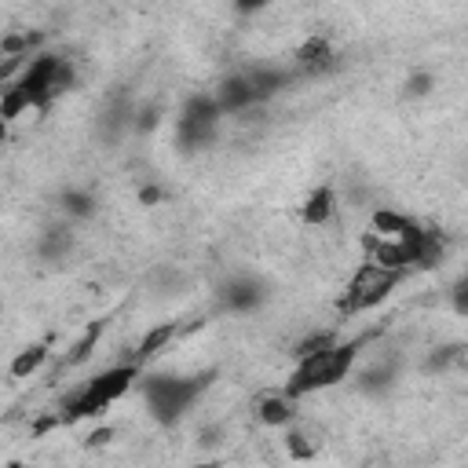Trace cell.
<instances>
[{"label":"cell","instance_id":"1","mask_svg":"<svg viewBox=\"0 0 468 468\" xmlns=\"http://www.w3.org/2000/svg\"><path fill=\"white\" fill-rule=\"evenodd\" d=\"M143 377V366L124 358V362H113L106 369H99L95 377H88L62 406H58V417L62 424H80V420H99L117 399H124Z\"/></svg>","mask_w":468,"mask_h":468},{"label":"cell","instance_id":"2","mask_svg":"<svg viewBox=\"0 0 468 468\" xmlns=\"http://www.w3.org/2000/svg\"><path fill=\"white\" fill-rule=\"evenodd\" d=\"M362 347H366V336H351V340H336L333 347H325V351H318L311 358H296V369L282 384V395L300 402L303 395H314V391L344 384L351 377Z\"/></svg>","mask_w":468,"mask_h":468},{"label":"cell","instance_id":"3","mask_svg":"<svg viewBox=\"0 0 468 468\" xmlns=\"http://www.w3.org/2000/svg\"><path fill=\"white\" fill-rule=\"evenodd\" d=\"M216 369L205 373H143L139 388H143V402L146 413L154 417V424L172 428L186 417V410L205 395V388L212 384Z\"/></svg>","mask_w":468,"mask_h":468},{"label":"cell","instance_id":"4","mask_svg":"<svg viewBox=\"0 0 468 468\" xmlns=\"http://www.w3.org/2000/svg\"><path fill=\"white\" fill-rule=\"evenodd\" d=\"M402 278H406V274H399V271H384V267H377V263H362V267L351 274L344 296L336 300L340 318H355V314H366V311L380 307V303L402 285Z\"/></svg>","mask_w":468,"mask_h":468},{"label":"cell","instance_id":"5","mask_svg":"<svg viewBox=\"0 0 468 468\" xmlns=\"http://www.w3.org/2000/svg\"><path fill=\"white\" fill-rule=\"evenodd\" d=\"M62 58H66V55L37 51V55L22 66V73L11 80V84L29 99V106H33V110H48V106L55 102V73H58Z\"/></svg>","mask_w":468,"mask_h":468},{"label":"cell","instance_id":"6","mask_svg":"<svg viewBox=\"0 0 468 468\" xmlns=\"http://www.w3.org/2000/svg\"><path fill=\"white\" fill-rule=\"evenodd\" d=\"M212 99H216V106H219L223 117H230V113H249L252 106H260V99H256V91L249 88L245 73H227V77H219Z\"/></svg>","mask_w":468,"mask_h":468},{"label":"cell","instance_id":"7","mask_svg":"<svg viewBox=\"0 0 468 468\" xmlns=\"http://www.w3.org/2000/svg\"><path fill=\"white\" fill-rule=\"evenodd\" d=\"M336 212H340L336 190H333L329 183H322V186H314V190L303 197V205H300V223L318 230V227H329V223L336 219Z\"/></svg>","mask_w":468,"mask_h":468},{"label":"cell","instance_id":"8","mask_svg":"<svg viewBox=\"0 0 468 468\" xmlns=\"http://www.w3.org/2000/svg\"><path fill=\"white\" fill-rule=\"evenodd\" d=\"M263 285L256 282V278H249V274H238V278H230L223 289H219V303L227 307V311H234V314H245V311H256L260 303H263Z\"/></svg>","mask_w":468,"mask_h":468},{"label":"cell","instance_id":"9","mask_svg":"<svg viewBox=\"0 0 468 468\" xmlns=\"http://www.w3.org/2000/svg\"><path fill=\"white\" fill-rule=\"evenodd\" d=\"M333 58H336V55H333V44H329V37H322V33L303 37V40L296 44V51H292V66H296L300 73H307V77L322 73Z\"/></svg>","mask_w":468,"mask_h":468},{"label":"cell","instance_id":"10","mask_svg":"<svg viewBox=\"0 0 468 468\" xmlns=\"http://www.w3.org/2000/svg\"><path fill=\"white\" fill-rule=\"evenodd\" d=\"M73 227L69 223H48L44 230H40V238H37V256L44 260V263H62L69 252H73Z\"/></svg>","mask_w":468,"mask_h":468},{"label":"cell","instance_id":"11","mask_svg":"<svg viewBox=\"0 0 468 468\" xmlns=\"http://www.w3.org/2000/svg\"><path fill=\"white\" fill-rule=\"evenodd\" d=\"M48 358H51V340H33L22 351H15V358L7 362V377L11 380H29L48 366Z\"/></svg>","mask_w":468,"mask_h":468},{"label":"cell","instance_id":"12","mask_svg":"<svg viewBox=\"0 0 468 468\" xmlns=\"http://www.w3.org/2000/svg\"><path fill=\"white\" fill-rule=\"evenodd\" d=\"M256 420L263 424V428H289V424H296V402L292 399H285L282 391H271V395H260L256 399Z\"/></svg>","mask_w":468,"mask_h":468},{"label":"cell","instance_id":"13","mask_svg":"<svg viewBox=\"0 0 468 468\" xmlns=\"http://www.w3.org/2000/svg\"><path fill=\"white\" fill-rule=\"evenodd\" d=\"M176 336H179V322H157V325H150V329L139 336V344H135V351H132L128 358L139 362V366H146V362L157 358Z\"/></svg>","mask_w":468,"mask_h":468},{"label":"cell","instance_id":"14","mask_svg":"<svg viewBox=\"0 0 468 468\" xmlns=\"http://www.w3.org/2000/svg\"><path fill=\"white\" fill-rule=\"evenodd\" d=\"M245 80H249V88L256 91V99L267 102V99H274L278 91H285V88L292 84V73H289V69H278V66H252V69L245 73Z\"/></svg>","mask_w":468,"mask_h":468},{"label":"cell","instance_id":"15","mask_svg":"<svg viewBox=\"0 0 468 468\" xmlns=\"http://www.w3.org/2000/svg\"><path fill=\"white\" fill-rule=\"evenodd\" d=\"M413 216H406V212H399V208H388V205H380V208H373L369 212V234H377V238H402V234H410L413 230Z\"/></svg>","mask_w":468,"mask_h":468},{"label":"cell","instance_id":"16","mask_svg":"<svg viewBox=\"0 0 468 468\" xmlns=\"http://www.w3.org/2000/svg\"><path fill=\"white\" fill-rule=\"evenodd\" d=\"M102 329H106V322H102V318H99V322H91V325L80 333V340L62 355V369H77V366H84V362L95 355V344H99Z\"/></svg>","mask_w":468,"mask_h":468},{"label":"cell","instance_id":"17","mask_svg":"<svg viewBox=\"0 0 468 468\" xmlns=\"http://www.w3.org/2000/svg\"><path fill=\"white\" fill-rule=\"evenodd\" d=\"M282 439H285V453H289L292 461H314V457H318V439H314L311 428H303V424H289Z\"/></svg>","mask_w":468,"mask_h":468},{"label":"cell","instance_id":"18","mask_svg":"<svg viewBox=\"0 0 468 468\" xmlns=\"http://www.w3.org/2000/svg\"><path fill=\"white\" fill-rule=\"evenodd\" d=\"M58 212L66 219H91L95 216V194H88L80 186H66L58 194Z\"/></svg>","mask_w":468,"mask_h":468},{"label":"cell","instance_id":"19","mask_svg":"<svg viewBox=\"0 0 468 468\" xmlns=\"http://www.w3.org/2000/svg\"><path fill=\"white\" fill-rule=\"evenodd\" d=\"M336 344V333L333 329H314V333H307L296 347H292V358H311V355H318V351H325V347H333Z\"/></svg>","mask_w":468,"mask_h":468},{"label":"cell","instance_id":"20","mask_svg":"<svg viewBox=\"0 0 468 468\" xmlns=\"http://www.w3.org/2000/svg\"><path fill=\"white\" fill-rule=\"evenodd\" d=\"M402 91H406V99H428V95L435 91V73H431V69H413V73L406 77Z\"/></svg>","mask_w":468,"mask_h":468},{"label":"cell","instance_id":"21","mask_svg":"<svg viewBox=\"0 0 468 468\" xmlns=\"http://www.w3.org/2000/svg\"><path fill=\"white\" fill-rule=\"evenodd\" d=\"M391 377H395V373H391V366L373 362L369 369H362V373H358V384H362L366 391H380V388H388V384H391Z\"/></svg>","mask_w":468,"mask_h":468},{"label":"cell","instance_id":"22","mask_svg":"<svg viewBox=\"0 0 468 468\" xmlns=\"http://www.w3.org/2000/svg\"><path fill=\"white\" fill-rule=\"evenodd\" d=\"M117 439V428L113 424H99V428H91L88 435H84V446L88 450H102V446H110Z\"/></svg>","mask_w":468,"mask_h":468},{"label":"cell","instance_id":"23","mask_svg":"<svg viewBox=\"0 0 468 468\" xmlns=\"http://www.w3.org/2000/svg\"><path fill=\"white\" fill-rule=\"evenodd\" d=\"M223 442V424H201L197 428V446H205V450H212V446H219Z\"/></svg>","mask_w":468,"mask_h":468},{"label":"cell","instance_id":"24","mask_svg":"<svg viewBox=\"0 0 468 468\" xmlns=\"http://www.w3.org/2000/svg\"><path fill=\"white\" fill-rule=\"evenodd\" d=\"M135 197H139V205H146V208H157V205L165 201V186H157V183H143Z\"/></svg>","mask_w":468,"mask_h":468},{"label":"cell","instance_id":"25","mask_svg":"<svg viewBox=\"0 0 468 468\" xmlns=\"http://www.w3.org/2000/svg\"><path fill=\"white\" fill-rule=\"evenodd\" d=\"M135 128H139V132L157 128V106H143V110L135 113Z\"/></svg>","mask_w":468,"mask_h":468},{"label":"cell","instance_id":"26","mask_svg":"<svg viewBox=\"0 0 468 468\" xmlns=\"http://www.w3.org/2000/svg\"><path fill=\"white\" fill-rule=\"evenodd\" d=\"M453 303H457V314H464V278H457L453 285Z\"/></svg>","mask_w":468,"mask_h":468},{"label":"cell","instance_id":"27","mask_svg":"<svg viewBox=\"0 0 468 468\" xmlns=\"http://www.w3.org/2000/svg\"><path fill=\"white\" fill-rule=\"evenodd\" d=\"M7 132H11V124H7V121H0V146L7 143Z\"/></svg>","mask_w":468,"mask_h":468},{"label":"cell","instance_id":"28","mask_svg":"<svg viewBox=\"0 0 468 468\" xmlns=\"http://www.w3.org/2000/svg\"><path fill=\"white\" fill-rule=\"evenodd\" d=\"M0 468H26V464H22V461H18V457H15V461H4V464H0Z\"/></svg>","mask_w":468,"mask_h":468},{"label":"cell","instance_id":"29","mask_svg":"<svg viewBox=\"0 0 468 468\" xmlns=\"http://www.w3.org/2000/svg\"><path fill=\"white\" fill-rule=\"evenodd\" d=\"M190 468H219L216 461H197V464H190Z\"/></svg>","mask_w":468,"mask_h":468}]
</instances>
